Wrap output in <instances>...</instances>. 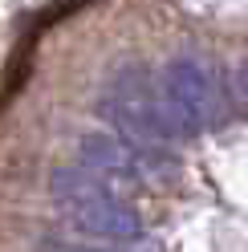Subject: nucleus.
Returning a JSON list of instances; mask_svg holds the SVG:
<instances>
[{
    "label": "nucleus",
    "mask_w": 248,
    "mask_h": 252,
    "mask_svg": "<svg viewBox=\"0 0 248 252\" xmlns=\"http://www.w3.org/2000/svg\"><path fill=\"white\" fill-rule=\"evenodd\" d=\"M102 114L118 126V134H126L138 147H167V143H175V138H183L175 118H171V110L163 102V90L138 65H126L110 86H106Z\"/></svg>",
    "instance_id": "obj_1"
},
{
    "label": "nucleus",
    "mask_w": 248,
    "mask_h": 252,
    "mask_svg": "<svg viewBox=\"0 0 248 252\" xmlns=\"http://www.w3.org/2000/svg\"><path fill=\"white\" fill-rule=\"evenodd\" d=\"M53 199L61 203V212H65L77 228L86 236H98V240H138L143 236V224H138V216L130 208H122V203L106 191V183L98 171H90L86 163L82 167H61L53 175Z\"/></svg>",
    "instance_id": "obj_2"
},
{
    "label": "nucleus",
    "mask_w": 248,
    "mask_h": 252,
    "mask_svg": "<svg viewBox=\"0 0 248 252\" xmlns=\"http://www.w3.org/2000/svg\"><path fill=\"white\" fill-rule=\"evenodd\" d=\"M159 90H163V102L171 110L179 134H199V130H208V126H216L224 118L220 82L195 57L167 61V69L159 73Z\"/></svg>",
    "instance_id": "obj_3"
},
{
    "label": "nucleus",
    "mask_w": 248,
    "mask_h": 252,
    "mask_svg": "<svg viewBox=\"0 0 248 252\" xmlns=\"http://www.w3.org/2000/svg\"><path fill=\"white\" fill-rule=\"evenodd\" d=\"M82 163L98 175H118V179H147L151 171H159L151 147H138V143H122V134H98V138H86L82 143Z\"/></svg>",
    "instance_id": "obj_4"
}]
</instances>
